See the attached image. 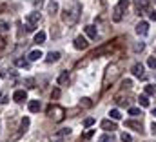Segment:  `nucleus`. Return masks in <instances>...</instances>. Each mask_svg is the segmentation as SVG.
<instances>
[{
    "mask_svg": "<svg viewBox=\"0 0 156 142\" xmlns=\"http://www.w3.org/2000/svg\"><path fill=\"white\" fill-rule=\"evenodd\" d=\"M80 13H82V4H80L78 0H71V2L64 7L62 20H64L67 26H73V24H76V20L80 18Z\"/></svg>",
    "mask_w": 156,
    "mask_h": 142,
    "instance_id": "nucleus-1",
    "label": "nucleus"
},
{
    "mask_svg": "<svg viewBox=\"0 0 156 142\" xmlns=\"http://www.w3.org/2000/svg\"><path fill=\"white\" fill-rule=\"evenodd\" d=\"M38 22H40V13L38 11L29 13L27 18H26V31H35V28H37Z\"/></svg>",
    "mask_w": 156,
    "mask_h": 142,
    "instance_id": "nucleus-2",
    "label": "nucleus"
},
{
    "mask_svg": "<svg viewBox=\"0 0 156 142\" xmlns=\"http://www.w3.org/2000/svg\"><path fill=\"white\" fill-rule=\"evenodd\" d=\"M64 107H60V106H51L49 109H47V115L55 120V122H62L64 120Z\"/></svg>",
    "mask_w": 156,
    "mask_h": 142,
    "instance_id": "nucleus-3",
    "label": "nucleus"
},
{
    "mask_svg": "<svg viewBox=\"0 0 156 142\" xmlns=\"http://www.w3.org/2000/svg\"><path fill=\"white\" fill-rule=\"evenodd\" d=\"M118 73H120V71H118V66H115V64L107 68V71H105V78H104V86H105V88L109 86V78H111V82H113V80L118 77Z\"/></svg>",
    "mask_w": 156,
    "mask_h": 142,
    "instance_id": "nucleus-4",
    "label": "nucleus"
},
{
    "mask_svg": "<svg viewBox=\"0 0 156 142\" xmlns=\"http://www.w3.org/2000/svg\"><path fill=\"white\" fill-rule=\"evenodd\" d=\"M134 7H136L138 15H142L149 9V0H134Z\"/></svg>",
    "mask_w": 156,
    "mask_h": 142,
    "instance_id": "nucleus-5",
    "label": "nucleus"
},
{
    "mask_svg": "<svg viewBox=\"0 0 156 142\" xmlns=\"http://www.w3.org/2000/svg\"><path fill=\"white\" fill-rule=\"evenodd\" d=\"M136 33L142 36H145L147 33H149V24L145 22V20H142V22H138L136 24Z\"/></svg>",
    "mask_w": 156,
    "mask_h": 142,
    "instance_id": "nucleus-6",
    "label": "nucleus"
},
{
    "mask_svg": "<svg viewBox=\"0 0 156 142\" xmlns=\"http://www.w3.org/2000/svg\"><path fill=\"white\" fill-rule=\"evenodd\" d=\"M13 100H15V102H24V100H27L26 89H16V91L13 93Z\"/></svg>",
    "mask_w": 156,
    "mask_h": 142,
    "instance_id": "nucleus-7",
    "label": "nucleus"
},
{
    "mask_svg": "<svg viewBox=\"0 0 156 142\" xmlns=\"http://www.w3.org/2000/svg\"><path fill=\"white\" fill-rule=\"evenodd\" d=\"M133 75L134 77H138V78H145V71H144V66L140 64V62H136L134 66H133Z\"/></svg>",
    "mask_w": 156,
    "mask_h": 142,
    "instance_id": "nucleus-8",
    "label": "nucleus"
},
{
    "mask_svg": "<svg viewBox=\"0 0 156 142\" xmlns=\"http://www.w3.org/2000/svg\"><path fill=\"white\" fill-rule=\"evenodd\" d=\"M100 128L105 129V131H115L116 129V122L115 120H102L100 122Z\"/></svg>",
    "mask_w": 156,
    "mask_h": 142,
    "instance_id": "nucleus-9",
    "label": "nucleus"
},
{
    "mask_svg": "<svg viewBox=\"0 0 156 142\" xmlns=\"http://www.w3.org/2000/svg\"><path fill=\"white\" fill-rule=\"evenodd\" d=\"M87 46H89V42H87L83 36H76V38H75V47H76V49H87Z\"/></svg>",
    "mask_w": 156,
    "mask_h": 142,
    "instance_id": "nucleus-10",
    "label": "nucleus"
},
{
    "mask_svg": "<svg viewBox=\"0 0 156 142\" xmlns=\"http://www.w3.org/2000/svg\"><path fill=\"white\" fill-rule=\"evenodd\" d=\"M83 31H85V35L89 36V38H93V40H94L96 35H98V31H96V28H94V26H85V28H83Z\"/></svg>",
    "mask_w": 156,
    "mask_h": 142,
    "instance_id": "nucleus-11",
    "label": "nucleus"
},
{
    "mask_svg": "<svg viewBox=\"0 0 156 142\" xmlns=\"http://www.w3.org/2000/svg\"><path fill=\"white\" fill-rule=\"evenodd\" d=\"M58 58H60V53H58V51H51V53H47L45 62H49V64H51V62H56Z\"/></svg>",
    "mask_w": 156,
    "mask_h": 142,
    "instance_id": "nucleus-12",
    "label": "nucleus"
},
{
    "mask_svg": "<svg viewBox=\"0 0 156 142\" xmlns=\"http://www.w3.org/2000/svg\"><path fill=\"white\" fill-rule=\"evenodd\" d=\"M40 57H44V55H42V51H40V49H35V51H31V53H29V55H27V58H29V60H31V62H35V60H38Z\"/></svg>",
    "mask_w": 156,
    "mask_h": 142,
    "instance_id": "nucleus-13",
    "label": "nucleus"
},
{
    "mask_svg": "<svg viewBox=\"0 0 156 142\" xmlns=\"http://www.w3.org/2000/svg\"><path fill=\"white\" fill-rule=\"evenodd\" d=\"M47 11H49L51 15H55V13L58 11V2H55V0H51V2H47Z\"/></svg>",
    "mask_w": 156,
    "mask_h": 142,
    "instance_id": "nucleus-14",
    "label": "nucleus"
},
{
    "mask_svg": "<svg viewBox=\"0 0 156 142\" xmlns=\"http://www.w3.org/2000/svg\"><path fill=\"white\" fill-rule=\"evenodd\" d=\"M127 128H134L136 131H142V122H136V120H127L125 122Z\"/></svg>",
    "mask_w": 156,
    "mask_h": 142,
    "instance_id": "nucleus-15",
    "label": "nucleus"
},
{
    "mask_svg": "<svg viewBox=\"0 0 156 142\" xmlns=\"http://www.w3.org/2000/svg\"><path fill=\"white\" fill-rule=\"evenodd\" d=\"M27 107H29V111H31V113H38V111H40V102H38V100H31Z\"/></svg>",
    "mask_w": 156,
    "mask_h": 142,
    "instance_id": "nucleus-16",
    "label": "nucleus"
},
{
    "mask_svg": "<svg viewBox=\"0 0 156 142\" xmlns=\"http://www.w3.org/2000/svg\"><path fill=\"white\" fill-rule=\"evenodd\" d=\"M27 128H29V118L26 117V118H22V122H20V133H26Z\"/></svg>",
    "mask_w": 156,
    "mask_h": 142,
    "instance_id": "nucleus-17",
    "label": "nucleus"
},
{
    "mask_svg": "<svg viewBox=\"0 0 156 142\" xmlns=\"http://www.w3.org/2000/svg\"><path fill=\"white\" fill-rule=\"evenodd\" d=\"M113 20H115V22H120V20H122V9H120V7H115V11H113Z\"/></svg>",
    "mask_w": 156,
    "mask_h": 142,
    "instance_id": "nucleus-18",
    "label": "nucleus"
},
{
    "mask_svg": "<svg viewBox=\"0 0 156 142\" xmlns=\"http://www.w3.org/2000/svg\"><path fill=\"white\" fill-rule=\"evenodd\" d=\"M35 42H37V44H44V42H45V33H44V31H38V33L35 35Z\"/></svg>",
    "mask_w": 156,
    "mask_h": 142,
    "instance_id": "nucleus-19",
    "label": "nucleus"
},
{
    "mask_svg": "<svg viewBox=\"0 0 156 142\" xmlns=\"http://www.w3.org/2000/svg\"><path fill=\"white\" fill-rule=\"evenodd\" d=\"M145 95H156V86L154 84H147V86H145Z\"/></svg>",
    "mask_w": 156,
    "mask_h": 142,
    "instance_id": "nucleus-20",
    "label": "nucleus"
},
{
    "mask_svg": "<svg viewBox=\"0 0 156 142\" xmlns=\"http://www.w3.org/2000/svg\"><path fill=\"white\" fill-rule=\"evenodd\" d=\"M67 80H69V73H67V71H64V73H62V75L58 77V84L62 86V84H66Z\"/></svg>",
    "mask_w": 156,
    "mask_h": 142,
    "instance_id": "nucleus-21",
    "label": "nucleus"
},
{
    "mask_svg": "<svg viewBox=\"0 0 156 142\" xmlns=\"http://www.w3.org/2000/svg\"><path fill=\"white\" fill-rule=\"evenodd\" d=\"M109 117H111L113 120H120V118H122V115H120L118 109H111V111H109Z\"/></svg>",
    "mask_w": 156,
    "mask_h": 142,
    "instance_id": "nucleus-22",
    "label": "nucleus"
},
{
    "mask_svg": "<svg viewBox=\"0 0 156 142\" xmlns=\"http://www.w3.org/2000/svg\"><path fill=\"white\" fill-rule=\"evenodd\" d=\"M138 102H140L144 107H147L149 106V99H147V95H140V97H138Z\"/></svg>",
    "mask_w": 156,
    "mask_h": 142,
    "instance_id": "nucleus-23",
    "label": "nucleus"
},
{
    "mask_svg": "<svg viewBox=\"0 0 156 142\" xmlns=\"http://www.w3.org/2000/svg\"><path fill=\"white\" fill-rule=\"evenodd\" d=\"M129 115H133V117H140V115H142V109H140V107H129Z\"/></svg>",
    "mask_w": 156,
    "mask_h": 142,
    "instance_id": "nucleus-24",
    "label": "nucleus"
},
{
    "mask_svg": "<svg viewBox=\"0 0 156 142\" xmlns=\"http://www.w3.org/2000/svg\"><path fill=\"white\" fill-rule=\"evenodd\" d=\"M15 64H16L18 68H27V60H26V58H16Z\"/></svg>",
    "mask_w": 156,
    "mask_h": 142,
    "instance_id": "nucleus-25",
    "label": "nucleus"
},
{
    "mask_svg": "<svg viewBox=\"0 0 156 142\" xmlns=\"http://www.w3.org/2000/svg\"><path fill=\"white\" fill-rule=\"evenodd\" d=\"M118 7H120L122 11H125V9L129 7V0H120V2H118Z\"/></svg>",
    "mask_w": 156,
    "mask_h": 142,
    "instance_id": "nucleus-26",
    "label": "nucleus"
},
{
    "mask_svg": "<svg viewBox=\"0 0 156 142\" xmlns=\"http://www.w3.org/2000/svg\"><path fill=\"white\" fill-rule=\"evenodd\" d=\"M147 66H149V68H153V69H156V57H149Z\"/></svg>",
    "mask_w": 156,
    "mask_h": 142,
    "instance_id": "nucleus-27",
    "label": "nucleus"
},
{
    "mask_svg": "<svg viewBox=\"0 0 156 142\" xmlns=\"http://www.w3.org/2000/svg\"><path fill=\"white\" fill-rule=\"evenodd\" d=\"M120 140H122V142H131L133 139H131V135H129V133H122V135H120Z\"/></svg>",
    "mask_w": 156,
    "mask_h": 142,
    "instance_id": "nucleus-28",
    "label": "nucleus"
},
{
    "mask_svg": "<svg viewBox=\"0 0 156 142\" xmlns=\"http://www.w3.org/2000/svg\"><path fill=\"white\" fill-rule=\"evenodd\" d=\"M93 124H94V118H93V117H89V118L83 120V126H85V128H91Z\"/></svg>",
    "mask_w": 156,
    "mask_h": 142,
    "instance_id": "nucleus-29",
    "label": "nucleus"
},
{
    "mask_svg": "<svg viewBox=\"0 0 156 142\" xmlns=\"http://www.w3.org/2000/svg\"><path fill=\"white\" fill-rule=\"evenodd\" d=\"M58 97H60V89H58V88H55V89H53V93H51V99H53V100H56Z\"/></svg>",
    "mask_w": 156,
    "mask_h": 142,
    "instance_id": "nucleus-30",
    "label": "nucleus"
},
{
    "mask_svg": "<svg viewBox=\"0 0 156 142\" xmlns=\"http://www.w3.org/2000/svg\"><path fill=\"white\" fill-rule=\"evenodd\" d=\"M0 31H9V24L4 22V20H0Z\"/></svg>",
    "mask_w": 156,
    "mask_h": 142,
    "instance_id": "nucleus-31",
    "label": "nucleus"
},
{
    "mask_svg": "<svg viewBox=\"0 0 156 142\" xmlns=\"http://www.w3.org/2000/svg\"><path fill=\"white\" fill-rule=\"evenodd\" d=\"M144 47H145V44H144V42H140V44H136V46H134V51H144Z\"/></svg>",
    "mask_w": 156,
    "mask_h": 142,
    "instance_id": "nucleus-32",
    "label": "nucleus"
},
{
    "mask_svg": "<svg viewBox=\"0 0 156 142\" xmlns=\"http://www.w3.org/2000/svg\"><path fill=\"white\" fill-rule=\"evenodd\" d=\"M26 84H27V88H29V89H33V88H35V80H33V78H27V80H26Z\"/></svg>",
    "mask_w": 156,
    "mask_h": 142,
    "instance_id": "nucleus-33",
    "label": "nucleus"
},
{
    "mask_svg": "<svg viewBox=\"0 0 156 142\" xmlns=\"http://www.w3.org/2000/svg\"><path fill=\"white\" fill-rule=\"evenodd\" d=\"M98 142H111V137H109V135H102V137L98 139Z\"/></svg>",
    "mask_w": 156,
    "mask_h": 142,
    "instance_id": "nucleus-34",
    "label": "nucleus"
},
{
    "mask_svg": "<svg viewBox=\"0 0 156 142\" xmlns=\"http://www.w3.org/2000/svg\"><path fill=\"white\" fill-rule=\"evenodd\" d=\"M80 106H85V107H89V106H91V102H89V99H82V102H80Z\"/></svg>",
    "mask_w": 156,
    "mask_h": 142,
    "instance_id": "nucleus-35",
    "label": "nucleus"
},
{
    "mask_svg": "<svg viewBox=\"0 0 156 142\" xmlns=\"http://www.w3.org/2000/svg\"><path fill=\"white\" fill-rule=\"evenodd\" d=\"M149 18H151L153 22H156V9L154 11H149Z\"/></svg>",
    "mask_w": 156,
    "mask_h": 142,
    "instance_id": "nucleus-36",
    "label": "nucleus"
},
{
    "mask_svg": "<svg viewBox=\"0 0 156 142\" xmlns=\"http://www.w3.org/2000/svg\"><path fill=\"white\" fill-rule=\"evenodd\" d=\"M4 47H5V40H4V38H2V36H0V51H2V49H4Z\"/></svg>",
    "mask_w": 156,
    "mask_h": 142,
    "instance_id": "nucleus-37",
    "label": "nucleus"
},
{
    "mask_svg": "<svg viewBox=\"0 0 156 142\" xmlns=\"http://www.w3.org/2000/svg\"><path fill=\"white\" fill-rule=\"evenodd\" d=\"M151 133H153V135H156V122H153V124H151Z\"/></svg>",
    "mask_w": 156,
    "mask_h": 142,
    "instance_id": "nucleus-38",
    "label": "nucleus"
},
{
    "mask_svg": "<svg viewBox=\"0 0 156 142\" xmlns=\"http://www.w3.org/2000/svg\"><path fill=\"white\" fill-rule=\"evenodd\" d=\"M71 133V129L69 128H66V129H62V135H69Z\"/></svg>",
    "mask_w": 156,
    "mask_h": 142,
    "instance_id": "nucleus-39",
    "label": "nucleus"
},
{
    "mask_svg": "<svg viewBox=\"0 0 156 142\" xmlns=\"http://www.w3.org/2000/svg\"><path fill=\"white\" fill-rule=\"evenodd\" d=\"M153 115H154V117H156V107H154V109H153Z\"/></svg>",
    "mask_w": 156,
    "mask_h": 142,
    "instance_id": "nucleus-40",
    "label": "nucleus"
}]
</instances>
